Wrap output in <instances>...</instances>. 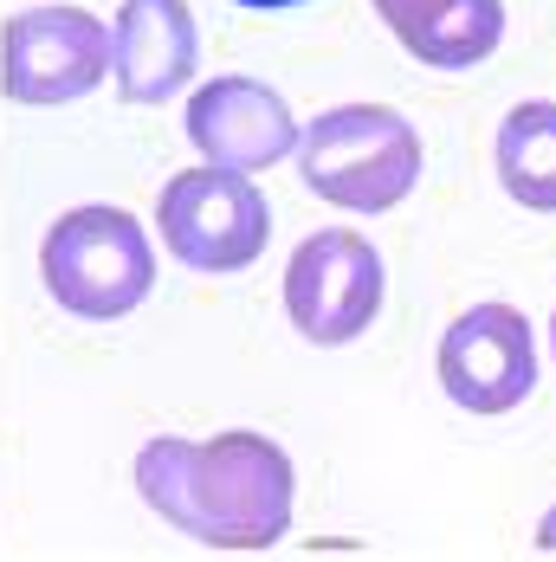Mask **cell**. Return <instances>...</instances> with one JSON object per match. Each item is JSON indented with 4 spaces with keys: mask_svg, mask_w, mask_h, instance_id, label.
I'll return each mask as SVG.
<instances>
[{
    "mask_svg": "<svg viewBox=\"0 0 556 562\" xmlns=\"http://www.w3.org/2000/svg\"><path fill=\"white\" fill-rule=\"evenodd\" d=\"M291 485L285 447L253 427L214 440H149L136 452L143 505L201 550H273L291 530Z\"/></svg>",
    "mask_w": 556,
    "mask_h": 562,
    "instance_id": "cell-1",
    "label": "cell"
},
{
    "mask_svg": "<svg viewBox=\"0 0 556 562\" xmlns=\"http://www.w3.org/2000/svg\"><path fill=\"white\" fill-rule=\"evenodd\" d=\"M298 175L343 214H389L421 188V130L394 104H336L298 130Z\"/></svg>",
    "mask_w": 556,
    "mask_h": 562,
    "instance_id": "cell-2",
    "label": "cell"
},
{
    "mask_svg": "<svg viewBox=\"0 0 556 562\" xmlns=\"http://www.w3.org/2000/svg\"><path fill=\"white\" fill-rule=\"evenodd\" d=\"M40 279L58 311L116 324L156 291V246L130 207H71L40 239Z\"/></svg>",
    "mask_w": 556,
    "mask_h": 562,
    "instance_id": "cell-3",
    "label": "cell"
},
{
    "mask_svg": "<svg viewBox=\"0 0 556 562\" xmlns=\"http://www.w3.org/2000/svg\"><path fill=\"white\" fill-rule=\"evenodd\" d=\"M156 226L175 266L201 272V279H226L259 266L266 239H273V207L259 194V181L240 169H181L163 181L156 194Z\"/></svg>",
    "mask_w": 556,
    "mask_h": 562,
    "instance_id": "cell-4",
    "label": "cell"
},
{
    "mask_svg": "<svg viewBox=\"0 0 556 562\" xmlns=\"http://www.w3.org/2000/svg\"><path fill=\"white\" fill-rule=\"evenodd\" d=\"M382 291H389L382 252L349 226H324L285 266V317L304 342L343 349L382 317Z\"/></svg>",
    "mask_w": 556,
    "mask_h": 562,
    "instance_id": "cell-5",
    "label": "cell"
},
{
    "mask_svg": "<svg viewBox=\"0 0 556 562\" xmlns=\"http://www.w3.org/2000/svg\"><path fill=\"white\" fill-rule=\"evenodd\" d=\"M111 78V26L91 7H26L0 26V91L13 104H71Z\"/></svg>",
    "mask_w": 556,
    "mask_h": 562,
    "instance_id": "cell-6",
    "label": "cell"
},
{
    "mask_svg": "<svg viewBox=\"0 0 556 562\" xmlns=\"http://www.w3.org/2000/svg\"><path fill=\"white\" fill-rule=\"evenodd\" d=\"M441 389L453 407L499 420L511 407H524L537 389V342L518 304H472L446 324L441 337Z\"/></svg>",
    "mask_w": 556,
    "mask_h": 562,
    "instance_id": "cell-7",
    "label": "cell"
},
{
    "mask_svg": "<svg viewBox=\"0 0 556 562\" xmlns=\"http://www.w3.org/2000/svg\"><path fill=\"white\" fill-rule=\"evenodd\" d=\"M188 143L214 169L259 175L298 149V116L259 78H214L188 98Z\"/></svg>",
    "mask_w": 556,
    "mask_h": 562,
    "instance_id": "cell-8",
    "label": "cell"
},
{
    "mask_svg": "<svg viewBox=\"0 0 556 562\" xmlns=\"http://www.w3.org/2000/svg\"><path fill=\"white\" fill-rule=\"evenodd\" d=\"M201 71V33L188 0H123L111 20V78L123 104H168Z\"/></svg>",
    "mask_w": 556,
    "mask_h": 562,
    "instance_id": "cell-9",
    "label": "cell"
},
{
    "mask_svg": "<svg viewBox=\"0 0 556 562\" xmlns=\"http://www.w3.org/2000/svg\"><path fill=\"white\" fill-rule=\"evenodd\" d=\"M401 53L434 71H472L499 53L504 0H376Z\"/></svg>",
    "mask_w": 556,
    "mask_h": 562,
    "instance_id": "cell-10",
    "label": "cell"
},
{
    "mask_svg": "<svg viewBox=\"0 0 556 562\" xmlns=\"http://www.w3.org/2000/svg\"><path fill=\"white\" fill-rule=\"evenodd\" d=\"M492 169H499V188L518 201V207L556 214V104L551 98L518 104V111L499 123Z\"/></svg>",
    "mask_w": 556,
    "mask_h": 562,
    "instance_id": "cell-11",
    "label": "cell"
},
{
    "mask_svg": "<svg viewBox=\"0 0 556 562\" xmlns=\"http://www.w3.org/2000/svg\"><path fill=\"white\" fill-rule=\"evenodd\" d=\"M537 550H544V557H556V505L537 517Z\"/></svg>",
    "mask_w": 556,
    "mask_h": 562,
    "instance_id": "cell-12",
    "label": "cell"
},
{
    "mask_svg": "<svg viewBox=\"0 0 556 562\" xmlns=\"http://www.w3.org/2000/svg\"><path fill=\"white\" fill-rule=\"evenodd\" d=\"M233 7H246V13H278V7H304V0H233Z\"/></svg>",
    "mask_w": 556,
    "mask_h": 562,
    "instance_id": "cell-13",
    "label": "cell"
},
{
    "mask_svg": "<svg viewBox=\"0 0 556 562\" xmlns=\"http://www.w3.org/2000/svg\"><path fill=\"white\" fill-rule=\"evenodd\" d=\"M551 349H556V311H551Z\"/></svg>",
    "mask_w": 556,
    "mask_h": 562,
    "instance_id": "cell-14",
    "label": "cell"
}]
</instances>
